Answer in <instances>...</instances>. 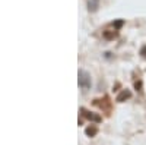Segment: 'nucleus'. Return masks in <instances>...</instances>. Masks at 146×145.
<instances>
[{
	"label": "nucleus",
	"mask_w": 146,
	"mask_h": 145,
	"mask_svg": "<svg viewBox=\"0 0 146 145\" xmlns=\"http://www.w3.org/2000/svg\"><path fill=\"white\" fill-rule=\"evenodd\" d=\"M79 85L82 90L91 88V75L85 70H79Z\"/></svg>",
	"instance_id": "f257e3e1"
},
{
	"label": "nucleus",
	"mask_w": 146,
	"mask_h": 145,
	"mask_svg": "<svg viewBox=\"0 0 146 145\" xmlns=\"http://www.w3.org/2000/svg\"><path fill=\"white\" fill-rule=\"evenodd\" d=\"M82 113H83V116L86 117V119L92 120V122H95V123H100L101 120H102L98 114H94V113H91V112H88V110H85V108H82Z\"/></svg>",
	"instance_id": "f03ea898"
},
{
	"label": "nucleus",
	"mask_w": 146,
	"mask_h": 145,
	"mask_svg": "<svg viewBox=\"0 0 146 145\" xmlns=\"http://www.w3.org/2000/svg\"><path fill=\"white\" fill-rule=\"evenodd\" d=\"M130 97H131V92H130V91H127V90H124V91H121V92H120V95L117 97V101H118V103H123L124 100L130 98Z\"/></svg>",
	"instance_id": "7ed1b4c3"
},
{
	"label": "nucleus",
	"mask_w": 146,
	"mask_h": 145,
	"mask_svg": "<svg viewBox=\"0 0 146 145\" xmlns=\"http://www.w3.org/2000/svg\"><path fill=\"white\" fill-rule=\"evenodd\" d=\"M96 128H88L86 129V135H89V136H94V135H96Z\"/></svg>",
	"instance_id": "20e7f679"
},
{
	"label": "nucleus",
	"mask_w": 146,
	"mask_h": 145,
	"mask_svg": "<svg viewBox=\"0 0 146 145\" xmlns=\"http://www.w3.org/2000/svg\"><path fill=\"white\" fill-rule=\"evenodd\" d=\"M96 7H98V0H92V2H89V10H95Z\"/></svg>",
	"instance_id": "39448f33"
},
{
	"label": "nucleus",
	"mask_w": 146,
	"mask_h": 145,
	"mask_svg": "<svg viewBox=\"0 0 146 145\" xmlns=\"http://www.w3.org/2000/svg\"><path fill=\"white\" fill-rule=\"evenodd\" d=\"M115 35H117V32H114V31H113V32H104V37H105V38H108V40L114 38Z\"/></svg>",
	"instance_id": "423d86ee"
},
{
	"label": "nucleus",
	"mask_w": 146,
	"mask_h": 145,
	"mask_svg": "<svg viewBox=\"0 0 146 145\" xmlns=\"http://www.w3.org/2000/svg\"><path fill=\"white\" fill-rule=\"evenodd\" d=\"M121 25H123V21H117V22L114 23V28H117V29H118Z\"/></svg>",
	"instance_id": "0eeeda50"
},
{
	"label": "nucleus",
	"mask_w": 146,
	"mask_h": 145,
	"mask_svg": "<svg viewBox=\"0 0 146 145\" xmlns=\"http://www.w3.org/2000/svg\"><path fill=\"white\" fill-rule=\"evenodd\" d=\"M135 87H136L137 91H142V82H136V84H135Z\"/></svg>",
	"instance_id": "6e6552de"
},
{
	"label": "nucleus",
	"mask_w": 146,
	"mask_h": 145,
	"mask_svg": "<svg viewBox=\"0 0 146 145\" xmlns=\"http://www.w3.org/2000/svg\"><path fill=\"white\" fill-rule=\"evenodd\" d=\"M140 54H142L143 57H146V45H145V47L142 48V50H140Z\"/></svg>",
	"instance_id": "1a4fd4ad"
}]
</instances>
